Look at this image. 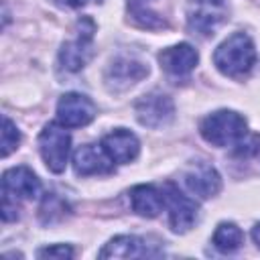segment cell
Segmentation results:
<instances>
[{
  "instance_id": "cell-1",
  "label": "cell",
  "mask_w": 260,
  "mask_h": 260,
  "mask_svg": "<svg viewBox=\"0 0 260 260\" xmlns=\"http://www.w3.org/2000/svg\"><path fill=\"white\" fill-rule=\"evenodd\" d=\"M213 63L225 77L242 79L256 65V47L246 32H234L215 49Z\"/></svg>"
},
{
  "instance_id": "cell-2",
  "label": "cell",
  "mask_w": 260,
  "mask_h": 260,
  "mask_svg": "<svg viewBox=\"0 0 260 260\" xmlns=\"http://www.w3.org/2000/svg\"><path fill=\"white\" fill-rule=\"evenodd\" d=\"M201 136L213 146L240 144L248 134V122L242 114L234 110H217L203 118L199 126Z\"/></svg>"
},
{
  "instance_id": "cell-3",
  "label": "cell",
  "mask_w": 260,
  "mask_h": 260,
  "mask_svg": "<svg viewBox=\"0 0 260 260\" xmlns=\"http://www.w3.org/2000/svg\"><path fill=\"white\" fill-rule=\"evenodd\" d=\"M39 150L51 173H63L69 160L71 136L59 122H49L39 134Z\"/></svg>"
},
{
  "instance_id": "cell-4",
  "label": "cell",
  "mask_w": 260,
  "mask_h": 260,
  "mask_svg": "<svg viewBox=\"0 0 260 260\" xmlns=\"http://www.w3.org/2000/svg\"><path fill=\"white\" fill-rule=\"evenodd\" d=\"M228 18L225 0H189L187 26L199 37H211Z\"/></svg>"
},
{
  "instance_id": "cell-5",
  "label": "cell",
  "mask_w": 260,
  "mask_h": 260,
  "mask_svg": "<svg viewBox=\"0 0 260 260\" xmlns=\"http://www.w3.org/2000/svg\"><path fill=\"white\" fill-rule=\"evenodd\" d=\"M95 24L91 18H79L77 22V35L73 41L63 43L59 51V65L65 71L77 73L85 67V63L91 57V41H93Z\"/></svg>"
},
{
  "instance_id": "cell-6",
  "label": "cell",
  "mask_w": 260,
  "mask_h": 260,
  "mask_svg": "<svg viewBox=\"0 0 260 260\" xmlns=\"http://www.w3.org/2000/svg\"><path fill=\"white\" fill-rule=\"evenodd\" d=\"M162 195H165V207L169 209V225L175 234H185L189 232L199 215V207L197 203L187 197L185 193H181L173 183H167L162 187Z\"/></svg>"
},
{
  "instance_id": "cell-7",
  "label": "cell",
  "mask_w": 260,
  "mask_h": 260,
  "mask_svg": "<svg viewBox=\"0 0 260 260\" xmlns=\"http://www.w3.org/2000/svg\"><path fill=\"white\" fill-rule=\"evenodd\" d=\"M136 120L146 128H162L175 118V104L169 95L160 91H150L136 100L134 104Z\"/></svg>"
},
{
  "instance_id": "cell-8",
  "label": "cell",
  "mask_w": 260,
  "mask_h": 260,
  "mask_svg": "<svg viewBox=\"0 0 260 260\" xmlns=\"http://www.w3.org/2000/svg\"><path fill=\"white\" fill-rule=\"evenodd\" d=\"M95 114H98L95 104L83 93L69 91V93L61 95V100L57 104V122L63 124L65 128L87 126L95 118Z\"/></svg>"
},
{
  "instance_id": "cell-9",
  "label": "cell",
  "mask_w": 260,
  "mask_h": 260,
  "mask_svg": "<svg viewBox=\"0 0 260 260\" xmlns=\"http://www.w3.org/2000/svg\"><path fill=\"white\" fill-rule=\"evenodd\" d=\"M148 75V65L134 57H116L104 75L110 91H124Z\"/></svg>"
},
{
  "instance_id": "cell-10",
  "label": "cell",
  "mask_w": 260,
  "mask_h": 260,
  "mask_svg": "<svg viewBox=\"0 0 260 260\" xmlns=\"http://www.w3.org/2000/svg\"><path fill=\"white\" fill-rule=\"evenodd\" d=\"M41 193V181L28 167H12L2 175V197L10 201L35 199Z\"/></svg>"
},
{
  "instance_id": "cell-11",
  "label": "cell",
  "mask_w": 260,
  "mask_h": 260,
  "mask_svg": "<svg viewBox=\"0 0 260 260\" xmlns=\"http://www.w3.org/2000/svg\"><path fill=\"white\" fill-rule=\"evenodd\" d=\"M162 250L156 244H148L138 236H114L102 250L100 258H154L160 256Z\"/></svg>"
},
{
  "instance_id": "cell-12",
  "label": "cell",
  "mask_w": 260,
  "mask_h": 260,
  "mask_svg": "<svg viewBox=\"0 0 260 260\" xmlns=\"http://www.w3.org/2000/svg\"><path fill=\"white\" fill-rule=\"evenodd\" d=\"M183 183L199 199L215 197L219 193V189H221L219 173L209 162H203V160L189 165V169L183 173Z\"/></svg>"
},
{
  "instance_id": "cell-13",
  "label": "cell",
  "mask_w": 260,
  "mask_h": 260,
  "mask_svg": "<svg viewBox=\"0 0 260 260\" xmlns=\"http://www.w3.org/2000/svg\"><path fill=\"white\" fill-rule=\"evenodd\" d=\"M73 169L79 177L108 175L114 171V160L108 156L102 144H83L73 152Z\"/></svg>"
},
{
  "instance_id": "cell-14",
  "label": "cell",
  "mask_w": 260,
  "mask_h": 260,
  "mask_svg": "<svg viewBox=\"0 0 260 260\" xmlns=\"http://www.w3.org/2000/svg\"><path fill=\"white\" fill-rule=\"evenodd\" d=\"M197 61H199V55H197L195 47L189 43H179V45L167 47L158 53V63L171 77L189 75L195 69Z\"/></svg>"
},
{
  "instance_id": "cell-15",
  "label": "cell",
  "mask_w": 260,
  "mask_h": 260,
  "mask_svg": "<svg viewBox=\"0 0 260 260\" xmlns=\"http://www.w3.org/2000/svg\"><path fill=\"white\" fill-rule=\"evenodd\" d=\"M102 146L108 152V156L118 165L132 162L140 152V142L136 134H132L126 128H116L110 134H106L102 140Z\"/></svg>"
},
{
  "instance_id": "cell-16",
  "label": "cell",
  "mask_w": 260,
  "mask_h": 260,
  "mask_svg": "<svg viewBox=\"0 0 260 260\" xmlns=\"http://www.w3.org/2000/svg\"><path fill=\"white\" fill-rule=\"evenodd\" d=\"M130 205L142 217H156L165 207V195L154 185H136L130 189Z\"/></svg>"
},
{
  "instance_id": "cell-17",
  "label": "cell",
  "mask_w": 260,
  "mask_h": 260,
  "mask_svg": "<svg viewBox=\"0 0 260 260\" xmlns=\"http://www.w3.org/2000/svg\"><path fill=\"white\" fill-rule=\"evenodd\" d=\"M126 10H128V20L138 28H146V30L167 28V20L158 16L154 10H150L146 4H142V0H128Z\"/></svg>"
},
{
  "instance_id": "cell-18",
  "label": "cell",
  "mask_w": 260,
  "mask_h": 260,
  "mask_svg": "<svg viewBox=\"0 0 260 260\" xmlns=\"http://www.w3.org/2000/svg\"><path fill=\"white\" fill-rule=\"evenodd\" d=\"M211 240H213V246H215L219 252L230 254V252H236V250L244 244V234H242V230H240L236 223H232V221H221V223L215 228Z\"/></svg>"
},
{
  "instance_id": "cell-19",
  "label": "cell",
  "mask_w": 260,
  "mask_h": 260,
  "mask_svg": "<svg viewBox=\"0 0 260 260\" xmlns=\"http://www.w3.org/2000/svg\"><path fill=\"white\" fill-rule=\"evenodd\" d=\"M65 209H67V205H65L63 199H59L55 193H47L39 211H41L43 223H53V221H57L65 215Z\"/></svg>"
},
{
  "instance_id": "cell-20",
  "label": "cell",
  "mask_w": 260,
  "mask_h": 260,
  "mask_svg": "<svg viewBox=\"0 0 260 260\" xmlns=\"http://www.w3.org/2000/svg\"><path fill=\"white\" fill-rule=\"evenodd\" d=\"M18 144H20V132H18L16 124L8 116H4L2 118V148H0L2 158H6L12 150H16Z\"/></svg>"
},
{
  "instance_id": "cell-21",
  "label": "cell",
  "mask_w": 260,
  "mask_h": 260,
  "mask_svg": "<svg viewBox=\"0 0 260 260\" xmlns=\"http://www.w3.org/2000/svg\"><path fill=\"white\" fill-rule=\"evenodd\" d=\"M39 258H73V248L67 246V244H53V246H47V248H41L37 252Z\"/></svg>"
},
{
  "instance_id": "cell-22",
  "label": "cell",
  "mask_w": 260,
  "mask_h": 260,
  "mask_svg": "<svg viewBox=\"0 0 260 260\" xmlns=\"http://www.w3.org/2000/svg\"><path fill=\"white\" fill-rule=\"evenodd\" d=\"M69 6H73V8H81V6H85V4H89L91 0H65Z\"/></svg>"
},
{
  "instance_id": "cell-23",
  "label": "cell",
  "mask_w": 260,
  "mask_h": 260,
  "mask_svg": "<svg viewBox=\"0 0 260 260\" xmlns=\"http://www.w3.org/2000/svg\"><path fill=\"white\" fill-rule=\"evenodd\" d=\"M252 238H254L256 246L260 248V223H256V225H254V230H252Z\"/></svg>"
}]
</instances>
